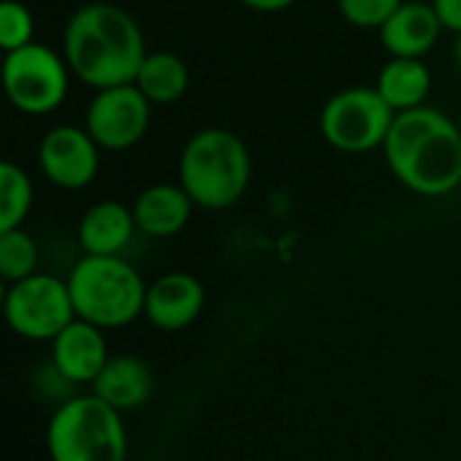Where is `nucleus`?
<instances>
[{"label":"nucleus","instance_id":"f257e3e1","mask_svg":"<svg viewBox=\"0 0 461 461\" xmlns=\"http://www.w3.org/2000/svg\"><path fill=\"white\" fill-rule=\"evenodd\" d=\"M380 149L391 174L418 195L437 198L461 185L458 120L434 106L396 112Z\"/></svg>","mask_w":461,"mask_h":461},{"label":"nucleus","instance_id":"f03ea898","mask_svg":"<svg viewBox=\"0 0 461 461\" xmlns=\"http://www.w3.org/2000/svg\"><path fill=\"white\" fill-rule=\"evenodd\" d=\"M63 58L71 74L93 90L136 79L147 44L141 25L117 4L95 0L71 14L63 31Z\"/></svg>","mask_w":461,"mask_h":461},{"label":"nucleus","instance_id":"7ed1b4c3","mask_svg":"<svg viewBox=\"0 0 461 461\" xmlns=\"http://www.w3.org/2000/svg\"><path fill=\"white\" fill-rule=\"evenodd\" d=\"M179 185L195 206L220 212L242 201L253 179V158L240 133L212 125L195 131L179 155Z\"/></svg>","mask_w":461,"mask_h":461},{"label":"nucleus","instance_id":"20e7f679","mask_svg":"<svg viewBox=\"0 0 461 461\" xmlns=\"http://www.w3.org/2000/svg\"><path fill=\"white\" fill-rule=\"evenodd\" d=\"M77 318L98 329H122L144 315L147 283L122 256H85L68 275Z\"/></svg>","mask_w":461,"mask_h":461},{"label":"nucleus","instance_id":"39448f33","mask_svg":"<svg viewBox=\"0 0 461 461\" xmlns=\"http://www.w3.org/2000/svg\"><path fill=\"white\" fill-rule=\"evenodd\" d=\"M125 450L120 410L98 393L66 399L50 418L47 453L52 461H125Z\"/></svg>","mask_w":461,"mask_h":461},{"label":"nucleus","instance_id":"423d86ee","mask_svg":"<svg viewBox=\"0 0 461 461\" xmlns=\"http://www.w3.org/2000/svg\"><path fill=\"white\" fill-rule=\"evenodd\" d=\"M71 68L63 52H55L47 44L31 41L23 50L4 55L0 66V90L6 101L28 114V117H47L63 106L71 87Z\"/></svg>","mask_w":461,"mask_h":461},{"label":"nucleus","instance_id":"0eeeda50","mask_svg":"<svg viewBox=\"0 0 461 461\" xmlns=\"http://www.w3.org/2000/svg\"><path fill=\"white\" fill-rule=\"evenodd\" d=\"M393 109L375 87L353 85L337 90L321 109L318 128L329 147L348 155L380 149L393 122Z\"/></svg>","mask_w":461,"mask_h":461},{"label":"nucleus","instance_id":"6e6552de","mask_svg":"<svg viewBox=\"0 0 461 461\" xmlns=\"http://www.w3.org/2000/svg\"><path fill=\"white\" fill-rule=\"evenodd\" d=\"M77 318L68 280L36 272L6 291L4 321L6 326L33 342H52Z\"/></svg>","mask_w":461,"mask_h":461},{"label":"nucleus","instance_id":"1a4fd4ad","mask_svg":"<svg viewBox=\"0 0 461 461\" xmlns=\"http://www.w3.org/2000/svg\"><path fill=\"white\" fill-rule=\"evenodd\" d=\"M149 122L152 104L133 82L95 90L85 114V128L106 152H125L136 147L147 136Z\"/></svg>","mask_w":461,"mask_h":461},{"label":"nucleus","instance_id":"9d476101","mask_svg":"<svg viewBox=\"0 0 461 461\" xmlns=\"http://www.w3.org/2000/svg\"><path fill=\"white\" fill-rule=\"evenodd\" d=\"M39 166L55 187L82 190L98 176L101 147L87 128L55 125L39 144Z\"/></svg>","mask_w":461,"mask_h":461},{"label":"nucleus","instance_id":"9b49d317","mask_svg":"<svg viewBox=\"0 0 461 461\" xmlns=\"http://www.w3.org/2000/svg\"><path fill=\"white\" fill-rule=\"evenodd\" d=\"M203 299V285L193 275L168 272L147 285L144 315L160 331H182L201 315Z\"/></svg>","mask_w":461,"mask_h":461},{"label":"nucleus","instance_id":"f8f14e48","mask_svg":"<svg viewBox=\"0 0 461 461\" xmlns=\"http://www.w3.org/2000/svg\"><path fill=\"white\" fill-rule=\"evenodd\" d=\"M442 31L445 28L431 4L402 0V6L385 20L377 36L388 58H426L437 47Z\"/></svg>","mask_w":461,"mask_h":461},{"label":"nucleus","instance_id":"ddd939ff","mask_svg":"<svg viewBox=\"0 0 461 461\" xmlns=\"http://www.w3.org/2000/svg\"><path fill=\"white\" fill-rule=\"evenodd\" d=\"M52 361L71 383L77 385L93 383L109 361L104 329L82 318H74L52 339Z\"/></svg>","mask_w":461,"mask_h":461},{"label":"nucleus","instance_id":"4468645a","mask_svg":"<svg viewBox=\"0 0 461 461\" xmlns=\"http://www.w3.org/2000/svg\"><path fill=\"white\" fill-rule=\"evenodd\" d=\"M131 209L144 237L168 240L190 222L195 203L179 182H155L136 195Z\"/></svg>","mask_w":461,"mask_h":461},{"label":"nucleus","instance_id":"2eb2a0df","mask_svg":"<svg viewBox=\"0 0 461 461\" xmlns=\"http://www.w3.org/2000/svg\"><path fill=\"white\" fill-rule=\"evenodd\" d=\"M136 230L131 206L120 201H98L79 220V245L85 256H122Z\"/></svg>","mask_w":461,"mask_h":461},{"label":"nucleus","instance_id":"dca6fc26","mask_svg":"<svg viewBox=\"0 0 461 461\" xmlns=\"http://www.w3.org/2000/svg\"><path fill=\"white\" fill-rule=\"evenodd\" d=\"M95 393L114 410L141 407L152 393V375L147 364L136 356H109L101 375L93 380Z\"/></svg>","mask_w":461,"mask_h":461},{"label":"nucleus","instance_id":"f3484780","mask_svg":"<svg viewBox=\"0 0 461 461\" xmlns=\"http://www.w3.org/2000/svg\"><path fill=\"white\" fill-rule=\"evenodd\" d=\"M375 90L393 112L423 106L431 93V71L423 58H388L377 74Z\"/></svg>","mask_w":461,"mask_h":461},{"label":"nucleus","instance_id":"a211bd4d","mask_svg":"<svg viewBox=\"0 0 461 461\" xmlns=\"http://www.w3.org/2000/svg\"><path fill=\"white\" fill-rule=\"evenodd\" d=\"M133 85L144 93V98L152 106H168L185 98L190 87V71L179 55L158 50V52H147Z\"/></svg>","mask_w":461,"mask_h":461},{"label":"nucleus","instance_id":"6ab92c4d","mask_svg":"<svg viewBox=\"0 0 461 461\" xmlns=\"http://www.w3.org/2000/svg\"><path fill=\"white\" fill-rule=\"evenodd\" d=\"M33 198L36 190L31 174L20 163L0 158V234L25 225Z\"/></svg>","mask_w":461,"mask_h":461},{"label":"nucleus","instance_id":"aec40b11","mask_svg":"<svg viewBox=\"0 0 461 461\" xmlns=\"http://www.w3.org/2000/svg\"><path fill=\"white\" fill-rule=\"evenodd\" d=\"M39 261H41L39 242L33 240L31 230H25L20 225V228H12V230H4V234H0V277H4L9 285L36 275Z\"/></svg>","mask_w":461,"mask_h":461},{"label":"nucleus","instance_id":"412c9836","mask_svg":"<svg viewBox=\"0 0 461 461\" xmlns=\"http://www.w3.org/2000/svg\"><path fill=\"white\" fill-rule=\"evenodd\" d=\"M36 36L33 12L20 0H0V52L9 55L28 47Z\"/></svg>","mask_w":461,"mask_h":461},{"label":"nucleus","instance_id":"4be33fe9","mask_svg":"<svg viewBox=\"0 0 461 461\" xmlns=\"http://www.w3.org/2000/svg\"><path fill=\"white\" fill-rule=\"evenodd\" d=\"M402 0H337L339 17L356 31H380Z\"/></svg>","mask_w":461,"mask_h":461},{"label":"nucleus","instance_id":"5701e85b","mask_svg":"<svg viewBox=\"0 0 461 461\" xmlns=\"http://www.w3.org/2000/svg\"><path fill=\"white\" fill-rule=\"evenodd\" d=\"M431 6L442 23L445 31L450 33H461V0H431Z\"/></svg>","mask_w":461,"mask_h":461},{"label":"nucleus","instance_id":"b1692460","mask_svg":"<svg viewBox=\"0 0 461 461\" xmlns=\"http://www.w3.org/2000/svg\"><path fill=\"white\" fill-rule=\"evenodd\" d=\"M240 4L256 14H280V12H288L296 0H240Z\"/></svg>","mask_w":461,"mask_h":461},{"label":"nucleus","instance_id":"393cba45","mask_svg":"<svg viewBox=\"0 0 461 461\" xmlns=\"http://www.w3.org/2000/svg\"><path fill=\"white\" fill-rule=\"evenodd\" d=\"M6 291H9V283L0 277V315H4V302H6Z\"/></svg>","mask_w":461,"mask_h":461},{"label":"nucleus","instance_id":"a878e982","mask_svg":"<svg viewBox=\"0 0 461 461\" xmlns=\"http://www.w3.org/2000/svg\"><path fill=\"white\" fill-rule=\"evenodd\" d=\"M453 58H456V63L461 66V33L456 36V47H453Z\"/></svg>","mask_w":461,"mask_h":461},{"label":"nucleus","instance_id":"bb28decb","mask_svg":"<svg viewBox=\"0 0 461 461\" xmlns=\"http://www.w3.org/2000/svg\"><path fill=\"white\" fill-rule=\"evenodd\" d=\"M458 131H461V114H458Z\"/></svg>","mask_w":461,"mask_h":461}]
</instances>
